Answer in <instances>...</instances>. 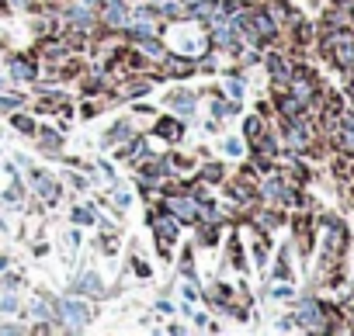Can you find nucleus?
Segmentation results:
<instances>
[{
  "label": "nucleus",
  "mask_w": 354,
  "mask_h": 336,
  "mask_svg": "<svg viewBox=\"0 0 354 336\" xmlns=\"http://www.w3.org/2000/svg\"><path fill=\"white\" fill-rule=\"evenodd\" d=\"M268 66H271V73H274V77H278L281 83H288V77H292V70H285V63H281L278 56H271V59H268Z\"/></svg>",
  "instance_id": "6e6552de"
},
{
  "label": "nucleus",
  "mask_w": 354,
  "mask_h": 336,
  "mask_svg": "<svg viewBox=\"0 0 354 336\" xmlns=\"http://www.w3.org/2000/svg\"><path fill=\"white\" fill-rule=\"evenodd\" d=\"M63 315H66L73 326H84V322L91 319V308H87V305H77V302H66V305H63Z\"/></svg>",
  "instance_id": "39448f33"
},
{
  "label": "nucleus",
  "mask_w": 354,
  "mask_h": 336,
  "mask_svg": "<svg viewBox=\"0 0 354 336\" xmlns=\"http://www.w3.org/2000/svg\"><path fill=\"white\" fill-rule=\"evenodd\" d=\"M337 121H340V132H344V135H354V111H347V115H340Z\"/></svg>",
  "instance_id": "ddd939ff"
},
{
  "label": "nucleus",
  "mask_w": 354,
  "mask_h": 336,
  "mask_svg": "<svg viewBox=\"0 0 354 336\" xmlns=\"http://www.w3.org/2000/svg\"><path fill=\"white\" fill-rule=\"evenodd\" d=\"M15 128H18V132H25V135H32V132H35V121H32V118H25V115H15Z\"/></svg>",
  "instance_id": "f8f14e48"
},
{
  "label": "nucleus",
  "mask_w": 354,
  "mask_h": 336,
  "mask_svg": "<svg viewBox=\"0 0 354 336\" xmlns=\"http://www.w3.org/2000/svg\"><path fill=\"white\" fill-rule=\"evenodd\" d=\"M73 219H77V222H94V215H91V212H80V208H77V215H73Z\"/></svg>",
  "instance_id": "f3484780"
},
{
  "label": "nucleus",
  "mask_w": 354,
  "mask_h": 336,
  "mask_svg": "<svg viewBox=\"0 0 354 336\" xmlns=\"http://www.w3.org/2000/svg\"><path fill=\"white\" fill-rule=\"evenodd\" d=\"M299 319H306L309 326H316V319H319V305H316V302H306V305H302V315H299Z\"/></svg>",
  "instance_id": "9d476101"
},
{
  "label": "nucleus",
  "mask_w": 354,
  "mask_h": 336,
  "mask_svg": "<svg viewBox=\"0 0 354 336\" xmlns=\"http://www.w3.org/2000/svg\"><path fill=\"white\" fill-rule=\"evenodd\" d=\"M15 80H35V70H32V63L18 59V63H15Z\"/></svg>",
  "instance_id": "1a4fd4ad"
},
{
  "label": "nucleus",
  "mask_w": 354,
  "mask_h": 336,
  "mask_svg": "<svg viewBox=\"0 0 354 336\" xmlns=\"http://www.w3.org/2000/svg\"><path fill=\"white\" fill-rule=\"evenodd\" d=\"M66 18L73 21V25H80V28H91L97 18H94V8L87 4V0H80V4H73L70 11H66Z\"/></svg>",
  "instance_id": "20e7f679"
},
{
  "label": "nucleus",
  "mask_w": 354,
  "mask_h": 336,
  "mask_svg": "<svg viewBox=\"0 0 354 336\" xmlns=\"http://www.w3.org/2000/svg\"><path fill=\"white\" fill-rule=\"evenodd\" d=\"M185 298H188V302H195V298H198V291H195V284H188V288H185Z\"/></svg>",
  "instance_id": "a211bd4d"
},
{
  "label": "nucleus",
  "mask_w": 354,
  "mask_h": 336,
  "mask_svg": "<svg viewBox=\"0 0 354 336\" xmlns=\"http://www.w3.org/2000/svg\"><path fill=\"white\" fill-rule=\"evenodd\" d=\"M153 222H156V233H160V243H174V239H177V236H174V233H177V222H174L170 215H167V219H160V215H156Z\"/></svg>",
  "instance_id": "423d86ee"
},
{
  "label": "nucleus",
  "mask_w": 354,
  "mask_h": 336,
  "mask_svg": "<svg viewBox=\"0 0 354 336\" xmlns=\"http://www.w3.org/2000/svg\"><path fill=\"white\" fill-rule=\"evenodd\" d=\"M156 132H160V135H167V139H181V128H177V121H160V125H156Z\"/></svg>",
  "instance_id": "9b49d317"
},
{
  "label": "nucleus",
  "mask_w": 354,
  "mask_h": 336,
  "mask_svg": "<svg viewBox=\"0 0 354 336\" xmlns=\"http://www.w3.org/2000/svg\"><path fill=\"white\" fill-rule=\"evenodd\" d=\"M326 42H330L326 49H333V59H337L344 70H354V39H351L347 32H333Z\"/></svg>",
  "instance_id": "f03ea898"
},
{
  "label": "nucleus",
  "mask_w": 354,
  "mask_h": 336,
  "mask_svg": "<svg viewBox=\"0 0 354 336\" xmlns=\"http://www.w3.org/2000/svg\"><path fill=\"white\" fill-rule=\"evenodd\" d=\"M101 21L108 28H129V0H101Z\"/></svg>",
  "instance_id": "f257e3e1"
},
{
  "label": "nucleus",
  "mask_w": 354,
  "mask_h": 336,
  "mask_svg": "<svg viewBox=\"0 0 354 336\" xmlns=\"http://www.w3.org/2000/svg\"><path fill=\"white\" fill-rule=\"evenodd\" d=\"M202 177H209V181H216V177H223V170H219V166H205V174Z\"/></svg>",
  "instance_id": "dca6fc26"
},
{
  "label": "nucleus",
  "mask_w": 354,
  "mask_h": 336,
  "mask_svg": "<svg viewBox=\"0 0 354 336\" xmlns=\"http://www.w3.org/2000/svg\"><path fill=\"white\" fill-rule=\"evenodd\" d=\"M274 295H278V298H288V295H292V288H288V284H281V288H274Z\"/></svg>",
  "instance_id": "6ab92c4d"
},
{
  "label": "nucleus",
  "mask_w": 354,
  "mask_h": 336,
  "mask_svg": "<svg viewBox=\"0 0 354 336\" xmlns=\"http://www.w3.org/2000/svg\"><path fill=\"white\" fill-rule=\"evenodd\" d=\"M163 205L170 208L174 219H181V222H195V219H198V205H195L192 198H174V195H167Z\"/></svg>",
  "instance_id": "7ed1b4c3"
},
{
  "label": "nucleus",
  "mask_w": 354,
  "mask_h": 336,
  "mask_svg": "<svg viewBox=\"0 0 354 336\" xmlns=\"http://www.w3.org/2000/svg\"><path fill=\"white\" fill-rule=\"evenodd\" d=\"M122 156H146V142H142V139H136V142H132V146H129Z\"/></svg>",
  "instance_id": "4468645a"
},
{
  "label": "nucleus",
  "mask_w": 354,
  "mask_h": 336,
  "mask_svg": "<svg viewBox=\"0 0 354 336\" xmlns=\"http://www.w3.org/2000/svg\"><path fill=\"white\" fill-rule=\"evenodd\" d=\"M170 104H174V108H181V111H195V97L185 94V90H177V94L170 97Z\"/></svg>",
  "instance_id": "0eeeda50"
},
{
  "label": "nucleus",
  "mask_w": 354,
  "mask_h": 336,
  "mask_svg": "<svg viewBox=\"0 0 354 336\" xmlns=\"http://www.w3.org/2000/svg\"><path fill=\"white\" fill-rule=\"evenodd\" d=\"M0 108H4V111H15V108H18V101H15V97H4V94H0Z\"/></svg>",
  "instance_id": "2eb2a0df"
}]
</instances>
